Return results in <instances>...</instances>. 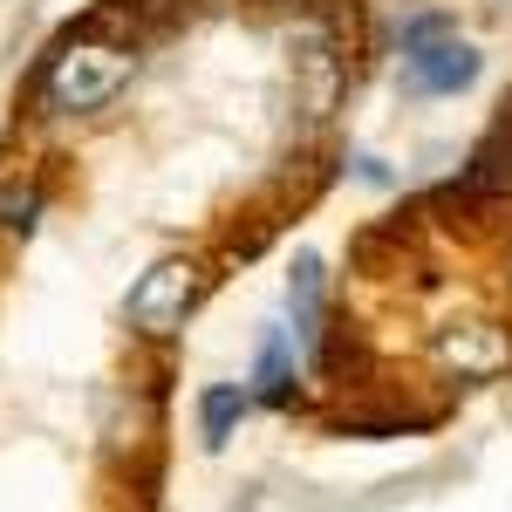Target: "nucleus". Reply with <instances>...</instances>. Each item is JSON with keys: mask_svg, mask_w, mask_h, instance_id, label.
<instances>
[{"mask_svg": "<svg viewBox=\"0 0 512 512\" xmlns=\"http://www.w3.org/2000/svg\"><path fill=\"white\" fill-rule=\"evenodd\" d=\"M41 219V185L35 178H14V185H0V233H35Z\"/></svg>", "mask_w": 512, "mask_h": 512, "instance_id": "nucleus-9", "label": "nucleus"}, {"mask_svg": "<svg viewBox=\"0 0 512 512\" xmlns=\"http://www.w3.org/2000/svg\"><path fill=\"white\" fill-rule=\"evenodd\" d=\"M478 69H485V55L458 35L451 14H417L403 28V89L410 96H458L478 82Z\"/></svg>", "mask_w": 512, "mask_h": 512, "instance_id": "nucleus-2", "label": "nucleus"}, {"mask_svg": "<svg viewBox=\"0 0 512 512\" xmlns=\"http://www.w3.org/2000/svg\"><path fill=\"white\" fill-rule=\"evenodd\" d=\"M287 315H294V342L321 349V260L301 253L294 274H287Z\"/></svg>", "mask_w": 512, "mask_h": 512, "instance_id": "nucleus-7", "label": "nucleus"}, {"mask_svg": "<svg viewBox=\"0 0 512 512\" xmlns=\"http://www.w3.org/2000/svg\"><path fill=\"white\" fill-rule=\"evenodd\" d=\"M246 403H253V396L239 390V383H212V390L198 396V437H205V451H219V444L233 437V424L246 417Z\"/></svg>", "mask_w": 512, "mask_h": 512, "instance_id": "nucleus-8", "label": "nucleus"}, {"mask_svg": "<svg viewBox=\"0 0 512 512\" xmlns=\"http://www.w3.org/2000/svg\"><path fill=\"white\" fill-rule=\"evenodd\" d=\"M137 76V55L117 48V41H69L55 62H48V103L62 117H96L110 110Z\"/></svg>", "mask_w": 512, "mask_h": 512, "instance_id": "nucleus-1", "label": "nucleus"}, {"mask_svg": "<svg viewBox=\"0 0 512 512\" xmlns=\"http://www.w3.org/2000/svg\"><path fill=\"white\" fill-rule=\"evenodd\" d=\"M246 396H260L274 410L294 403V342H287V328H267L260 335V362H253V390Z\"/></svg>", "mask_w": 512, "mask_h": 512, "instance_id": "nucleus-6", "label": "nucleus"}, {"mask_svg": "<svg viewBox=\"0 0 512 512\" xmlns=\"http://www.w3.org/2000/svg\"><path fill=\"white\" fill-rule=\"evenodd\" d=\"M431 355H437V369L458 376V383H485V376L512 369V342L492 321H451V328H437Z\"/></svg>", "mask_w": 512, "mask_h": 512, "instance_id": "nucleus-4", "label": "nucleus"}, {"mask_svg": "<svg viewBox=\"0 0 512 512\" xmlns=\"http://www.w3.org/2000/svg\"><path fill=\"white\" fill-rule=\"evenodd\" d=\"M294 82H301V110H308V123H321L328 110H335V96H342V62H335V48H328V35H294Z\"/></svg>", "mask_w": 512, "mask_h": 512, "instance_id": "nucleus-5", "label": "nucleus"}, {"mask_svg": "<svg viewBox=\"0 0 512 512\" xmlns=\"http://www.w3.org/2000/svg\"><path fill=\"white\" fill-rule=\"evenodd\" d=\"M192 301H198V260L164 253V260H151L144 274L130 280V294H123V321H130L144 342H171V335L185 328V315H192Z\"/></svg>", "mask_w": 512, "mask_h": 512, "instance_id": "nucleus-3", "label": "nucleus"}]
</instances>
